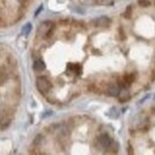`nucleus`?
Instances as JSON below:
<instances>
[{
	"mask_svg": "<svg viewBox=\"0 0 155 155\" xmlns=\"http://www.w3.org/2000/svg\"><path fill=\"white\" fill-rule=\"evenodd\" d=\"M114 140L109 134H101L97 140V147L100 149H109V147L112 144Z\"/></svg>",
	"mask_w": 155,
	"mask_h": 155,
	"instance_id": "nucleus-1",
	"label": "nucleus"
},
{
	"mask_svg": "<svg viewBox=\"0 0 155 155\" xmlns=\"http://www.w3.org/2000/svg\"><path fill=\"white\" fill-rule=\"evenodd\" d=\"M36 87L41 93H47L50 90L51 85H50V81L45 77H38L36 80Z\"/></svg>",
	"mask_w": 155,
	"mask_h": 155,
	"instance_id": "nucleus-2",
	"label": "nucleus"
},
{
	"mask_svg": "<svg viewBox=\"0 0 155 155\" xmlns=\"http://www.w3.org/2000/svg\"><path fill=\"white\" fill-rule=\"evenodd\" d=\"M53 29H54V24H53L51 21H49V20L43 21L38 28V35L39 36H43V37H45V36H50Z\"/></svg>",
	"mask_w": 155,
	"mask_h": 155,
	"instance_id": "nucleus-3",
	"label": "nucleus"
},
{
	"mask_svg": "<svg viewBox=\"0 0 155 155\" xmlns=\"http://www.w3.org/2000/svg\"><path fill=\"white\" fill-rule=\"evenodd\" d=\"M11 122V115L6 109L0 110V124L2 128H6Z\"/></svg>",
	"mask_w": 155,
	"mask_h": 155,
	"instance_id": "nucleus-4",
	"label": "nucleus"
},
{
	"mask_svg": "<svg viewBox=\"0 0 155 155\" xmlns=\"http://www.w3.org/2000/svg\"><path fill=\"white\" fill-rule=\"evenodd\" d=\"M147 127H148V117L144 114H141L137 118L136 128H137V130H146Z\"/></svg>",
	"mask_w": 155,
	"mask_h": 155,
	"instance_id": "nucleus-5",
	"label": "nucleus"
},
{
	"mask_svg": "<svg viewBox=\"0 0 155 155\" xmlns=\"http://www.w3.org/2000/svg\"><path fill=\"white\" fill-rule=\"evenodd\" d=\"M110 23H111V19H110L109 17H106V16L98 17L97 19L93 20V24H94V26H97V28H107V26L110 25Z\"/></svg>",
	"mask_w": 155,
	"mask_h": 155,
	"instance_id": "nucleus-6",
	"label": "nucleus"
},
{
	"mask_svg": "<svg viewBox=\"0 0 155 155\" xmlns=\"http://www.w3.org/2000/svg\"><path fill=\"white\" fill-rule=\"evenodd\" d=\"M120 91V86L118 84H110L106 88V94L110 97H118Z\"/></svg>",
	"mask_w": 155,
	"mask_h": 155,
	"instance_id": "nucleus-7",
	"label": "nucleus"
},
{
	"mask_svg": "<svg viewBox=\"0 0 155 155\" xmlns=\"http://www.w3.org/2000/svg\"><path fill=\"white\" fill-rule=\"evenodd\" d=\"M131 98V94L129 92V90L127 87H120V91H119V94H118V99L120 103H125L128 101L129 99Z\"/></svg>",
	"mask_w": 155,
	"mask_h": 155,
	"instance_id": "nucleus-8",
	"label": "nucleus"
},
{
	"mask_svg": "<svg viewBox=\"0 0 155 155\" xmlns=\"http://www.w3.org/2000/svg\"><path fill=\"white\" fill-rule=\"evenodd\" d=\"M32 67H34V71H35V72L41 73V72H43V71L45 69V63H44V61H43V60L37 58V60H35V61H34Z\"/></svg>",
	"mask_w": 155,
	"mask_h": 155,
	"instance_id": "nucleus-9",
	"label": "nucleus"
},
{
	"mask_svg": "<svg viewBox=\"0 0 155 155\" xmlns=\"http://www.w3.org/2000/svg\"><path fill=\"white\" fill-rule=\"evenodd\" d=\"M7 77H8V74H7L6 69H5L4 67H1V68H0V85H2V84L7 80Z\"/></svg>",
	"mask_w": 155,
	"mask_h": 155,
	"instance_id": "nucleus-10",
	"label": "nucleus"
},
{
	"mask_svg": "<svg viewBox=\"0 0 155 155\" xmlns=\"http://www.w3.org/2000/svg\"><path fill=\"white\" fill-rule=\"evenodd\" d=\"M31 29H32V26H31V24H30V23L25 24V25L23 26V29H21V35H24V36H28V35L30 34Z\"/></svg>",
	"mask_w": 155,
	"mask_h": 155,
	"instance_id": "nucleus-11",
	"label": "nucleus"
},
{
	"mask_svg": "<svg viewBox=\"0 0 155 155\" xmlns=\"http://www.w3.org/2000/svg\"><path fill=\"white\" fill-rule=\"evenodd\" d=\"M109 117H111V118H117V117L119 116V111L117 110V107H111V110L109 111Z\"/></svg>",
	"mask_w": 155,
	"mask_h": 155,
	"instance_id": "nucleus-12",
	"label": "nucleus"
},
{
	"mask_svg": "<svg viewBox=\"0 0 155 155\" xmlns=\"http://www.w3.org/2000/svg\"><path fill=\"white\" fill-rule=\"evenodd\" d=\"M115 0H96V2L99 5H104V6H107V5H111L114 4Z\"/></svg>",
	"mask_w": 155,
	"mask_h": 155,
	"instance_id": "nucleus-13",
	"label": "nucleus"
},
{
	"mask_svg": "<svg viewBox=\"0 0 155 155\" xmlns=\"http://www.w3.org/2000/svg\"><path fill=\"white\" fill-rule=\"evenodd\" d=\"M43 136L42 135H37L36 137H35V140H34V144L35 146H39V144H42L43 143Z\"/></svg>",
	"mask_w": 155,
	"mask_h": 155,
	"instance_id": "nucleus-14",
	"label": "nucleus"
},
{
	"mask_svg": "<svg viewBox=\"0 0 155 155\" xmlns=\"http://www.w3.org/2000/svg\"><path fill=\"white\" fill-rule=\"evenodd\" d=\"M138 5L142 7H148V6H150V1L149 0H138Z\"/></svg>",
	"mask_w": 155,
	"mask_h": 155,
	"instance_id": "nucleus-15",
	"label": "nucleus"
},
{
	"mask_svg": "<svg viewBox=\"0 0 155 155\" xmlns=\"http://www.w3.org/2000/svg\"><path fill=\"white\" fill-rule=\"evenodd\" d=\"M131 10H133V8H131V6H128V7H127V11L123 13L124 18H127V19H129V18H130V15H131Z\"/></svg>",
	"mask_w": 155,
	"mask_h": 155,
	"instance_id": "nucleus-16",
	"label": "nucleus"
},
{
	"mask_svg": "<svg viewBox=\"0 0 155 155\" xmlns=\"http://www.w3.org/2000/svg\"><path fill=\"white\" fill-rule=\"evenodd\" d=\"M84 4H86V5H90V4H94L96 2V0H81Z\"/></svg>",
	"mask_w": 155,
	"mask_h": 155,
	"instance_id": "nucleus-17",
	"label": "nucleus"
},
{
	"mask_svg": "<svg viewBox=\"0 0 155 155\" xmlns=\"http://www.w3.org/2000/svg\"><path fill=\"white\" fill-rule=\"evenodd\" d=\"M42 8H43V7H42V6H41V7H39L38 10H37V11H36V13H35V15H36V16H37V15H38L39 12H41V11H42Z\"/></svg>",
	"mask_w": 155,
	"mask_h": 155,
	"instance_id": "nucleus-18",
	"label": "nucleus"
},
{
	"mask_svg": "<svg viewBox=\"0 0 155 155\" xmlns=\"http://www.w3.org/2000/svg\"><path fill=\"white\" fill-rule=\"evenodd\" d=\"M18 1H19V2H21V4H24V2L26 1V0H18Z\"/></svg>",
	"mask_w": 155,
	"mask_h": 155,
	"instance_id": "nucleus-19",
	"label": "nucleus"
},
{
	"mask_svg": "<svg viewBox=\"0 0 155 155\" xmlns=\"http://www.w3.org/2000/svg\"><path fill=\"white\" fill-rule=\"evenodd\" d=\"M1 24H2V21H1V18H0V26H1Z\"/></svg>",
	"mask_w": 155,
	"mask_h": 155,
	"instance_id": "nucleus-20",
	"label": "nucleus"
}]
</instances>
